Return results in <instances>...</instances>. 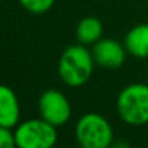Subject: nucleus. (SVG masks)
Wrapping results in <instances>:
<instances>
[{"instance_id": "obj_1", "label": "nucleus", "mask_w": 148, "mask_h": 148, "mask_svg": "<svg viewBox=\"0 0 148 148\" xmlns=\"http://www.w3.org/2000/svg\"><path fill=\"white\" fill-rule=\"evenodd\" d=\"M95 65L92 52L85 45H71L62 52L59 58L58 75L65 85L79 88L91 79Z\"/></svg>"}, {"instance_id": "obj_2", "label": "nucleus", "mask_w": 148, "mask_h": 148, "mask_svg": "<svg viewBox=\"0 0 148 148\" xmlns=\"http://www.w3.org/2000/svg\"><path fill=\"white\" fill-rule=\"evenodd\" d=\"M116 112L122 122L131 127L148 124V84L134 82L124 86L116 97Z\"/></svg>"}, {"instance_id": "obj_3", "label": "nucleus", "mask_w": 148, "mask_h": 148, "mask_svg": "<svg viewBox=\"0 0 148 148\" xmlns=\"http://www.w3.org/2000/svg\"><path fill=\"white\" fill-rule=\"evenodd\" d=\"M75 140L79 148H111L114 128L101 114H84L75 124Z\"/></svg>"}, {"instance_id": "obj_4", "label": "nucleus", "mask_w": 148, "mask_h": 148, "mask_svg": "<svg viewBox=\"0 0 148 148\" xmlns=\"http://www.w3.org/2000/svg\"><path fill=\"white\" fill-rule=\"evenodd\" d=\"M13 135L17 148H53L58 143V128L40 116L20 121Z\"/></svg>"}, {"instance_id": "obj_5", "label": "nucleus", "mask_w": 148, "mask_h": 148, "mask_svg": "<svg viewBox=\"0 0 148 148\" xmlns=\"http://www.w3.org/2000/svg\"><path fill=\"white\" fill-rule=\"evenodd\" d=\"M39 116L53 127L59 128L69 122L72 116V105L68 97L58 89H46L38 99Z\"/></svg>"}, {"instance_id": "obj_6", "label": "nucleus", "mask_w": 148, "mask_h": 148, "mask_svg": "<svg viewBox=\"0 0 148 148\" xmlns=\"http://www.w3.org/2000/svg\"><path fill=\"white\" fill-rule=\"evenodd\" d=\"M92 56L95 63L103 69H118L125 60L128 52L125 49L124 42H118L112 38H102L97 43L92 45Z\"/></svg>"}, {"instance_id": "obj_7", "label": "nucleus", "mask_w": 148, "mask_h": 148, "mask_svg": "<svg viewBox=\"0 0 148 148\" xmlns=\"http://www.w3.org/2000/svg\"><path fill=\"white\" fill-rule=\"evenodd\" d=\"M20 122V103L16 92L0 84V127L13 130Z\"/></svg>"}, {"instance_id": "obj_8", "label": "nucleus", "mask_w": 148, "mask_h": 148, "mask_svg": "<svg viewBox=\"0 0 148 148\" xmlns=\"http://www.w3.org/2000/svg\"><path fill=\"white\" fill-rule=\"evenodd\" d=\"M124 45L128 55L137 59H148V23L131 27L124 38Z\"/></svg>"}, {"instance_id": "obj_9", "label": "nucleus", "mask_w": 148, "mask_h": 148, "mask_svg": "<svg viewBox=\"0 0 148 148\" xmlns=\"http://www.w3.org/2000/svg\"><path fill=\"white\" fill-rule=\"evenodd\" d=\"M103 25L95 16H86L81 19L75 29V38L78 43L85 46H92L99 39H102Z\"/></svg>"}, {"instance_id": "obj_10", "label": "nucleus", "mask_w": 148, "mask_h": 148, "mask_svg": "<svg viewBox=\"0 0 148 148\" xmlns=\"http://www.w3.org/2000/svg\"><path fill=\"white\" fill-rule=\"evenodd\" d=\"M19 4L32 14H43L53 7L56 0H17Z\"/></svg>"}, {"instance_id": "obj_11", "label": "nucleus", "mask_w": 148, "mask_h": 148, "mask_svg": "<svg viewBox=\"0 0 148 148\" xmlns=\"http://www.w3.org/2000/svg\"><path fill=\"white\" fill-rule=\"evenodd\" d=\"M0 148H17L13 131L4 127H0Z\"/></svg>"}, {"instance_id": "obj_12", "label": "nucleus", "mask_w": 148, "mask_h": 148, "mask_svg": "<svg viewBox=\"0 0 148 148\" xmlns=\"http://www.w3.org/2000/svg\"><path fill=\"white\" fill-rule=\"evenodd\" d=\"M111 148H132V145L128 141H125V140H118V141L112 143Z\"/></svg>"}, {"instance_id": "obj_13", "label": "nucleus", "mask_w": 148, "mask_h": 148, "mask_svg": "<svg viewBox=\"0 0 148 148\" xmlns=\"http://www.w3.org/2000/svg\"><path fill=\"white\" fill-rule=\"evenodd\" d=\"M147 84H148V82H147Z\"/></svg>"}]
</instances>
